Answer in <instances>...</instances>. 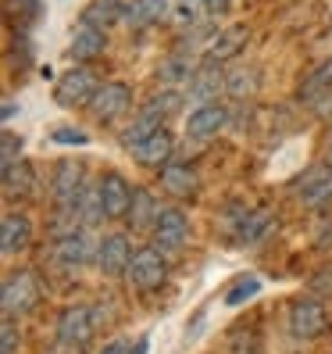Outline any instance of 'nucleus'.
I'll list each match as a JSON object with an SVG mask.
<instances>
[{
    "mask_svg": "<svg viewBox=\"0 0 332 354\" xmlns=\"http://www.w3.org/2000/svg\"><path fill=\"white\" fill-rule=\"evenodd\" d=\"M182 108V93L179 90H161V93H154L143 108L136 111V118H133V126L121 133V140H126V147H136L139 140H147L154 129H161V122L168 118L172 111H179Z\"/></svg>",
    "mask_w": 332,
    "mask_h": 354,
    "instance_id": "f257e3e1",
    "label": "nucleus"
},
{
    "mask_svg": "<svg viewBox=\"0 0 332 354\" xmlns=\"http://www.w3.org/2000/svg\"><path fill=\"white\" fill-rule=\"evenodd\" d=\"M93 311L86 304H68L65 311L57 315V329H54V340L65 354H82L93 340Z\"/></svg>",
    "mask_w": 332,
    "mask_h": 354,
    "instance_id": "f03ea898",
    "label": "nucleus"
},
{
    "mask_svg": "<svg viewBox=\"0 0 332 354\" xmlns=\"http://www.w3.org/2000/svg\"><path fill=\"white\" fill-rule=\"evenodd\" d=\"M90 190V176L82 161H57V169L50 176V194H54V207H65V212H75L79 201ZM79 215V212H75Z\"/></svg>",
    "mask_w": 332,
    "mask_h": 354,
    "instance_id": "7ed1b4c3",
    "label": "nucleus"
},
{
    "mask_svg": "<svg viewBox=\"0 0 332 354\" xmlns=\"http://www.w3.org/2000/svg\"><path fill=\"white\" fill-rule=\"evenodd\" d=\"M0 304H4V315H26L39 304V279L32 268H14V272L4 276V286H0Z\"/></svg>",
    "mask_w": 332,
    "mask_h": 354,
    "instance_id": "20e7f679",
    "label": "nucleus"
},
{
    "mask_svg": "<svg viewBox=\"0 0 332 354\" xmlns=\"http://www.w3.org/2000/svg\"><path fill=\"white\" fill-rule=\"evenodd\" d=\"M97 90H100V79L93 75V68L75 65V68H68L65 75L57 79L54 100L61 104V108H90V100H93Z\"/></svg>",
    "mask_w": 332,
    "mask_h": 354,
    "instance_id": "39448f33",
    "label": "nucleus"
},
{
    "mask_svg": "<svg viewBox=\"0 0 332 354\" xmlns=\"http://www.w3.org/2000/svg\"><path fill=\"white\" fill-rule=\"evenodd\" d=\"M129 283L136 290H157L164 283V276H168V261H164V251H157V247H139V251L133 254L129 261Z\"/></svg>",
    "mask_w": 332,
    "mask_h": 354,
    "instance_id": "423d86ee",
    "label": "nucleus"
},
{
    "mask_svg": "<svg viewBox=\"0 0 332 354\" xmlns=\"http://www.w3.org/2000/svg\"><path fill=\"white\" fill-rule=\"evenodd\" d=\"M190 240V218H186L182 207H161V215L150 229V243L157 251H179V247Z\"/></svg>",
    "mask_w": 332,
    "mask_h": 354,
    "instance_id": "0eeeda50",
    "label": "nucleus"
},
{
    "mask_svg": "<svg viewBox=\"0 0 332 354\" xmlns=\"http://www.w3.org/2000/svg\"><path fill=\"white\" fill-rule=\"evenodd\" d=\"M97 190H100V204H104V218H126L129 215L136 190H133V183L121 172H104L100 183H97Z\"/></svg>",
    "mask_w": 332,
    "mask_h": 354,
    "instance_id": "6e6552de",
    "label": "nucleus"
},
{
    "mask_svg": "<svg viewBox=\"0 0 332 354\" xmlns=\"http://www.w3.org/2000/svg\"><path fill=\"white\" fill-rule=\"evenodd\" d=\"M293 190L304 207H329L332 204V165H315L293 179Z\"/></svg>",
    "mask_w": 332,
    "mask_h": 354,
    "instance_id": "1a4fd4ad",
    "label": "nucleus"
},
{
    "mask_svg": "<svg viewBox=\"0 0 332 354\" xmlns=\"http://www.w3.org/2000/svg\"><path fill=\"white\" fill-rule=\"evenodd\" d=\"M133 108V90L126 82H100V90L90 100V115L97 122H115Z\"/></svg>",
    "mask_w": 332,
    "mask_h": 354,
    "instance_id": "9d476101",
    "label": "nucleus"
},
{
    "mask_svg": "<svg viewBox=\"0 0 332 354\" xmlns=\"http://www.w3.org/2000/svg\"><path fill=\"white\" fill-rule=\"evenodd\" d=\"M50 258L65 268H82L86 261H97V247L93 240L75 229V233H65V236H54V247H50Z\"/></svg>",
    "mask_w": 332,
    "mask_h": 354,
    "instance_id": "9b49d317",
    "label": "nucleus"
},
{
    "mask_svg": "<svg viewBox=\"0 0 332 354\" xmlns=\"http://www.w3.org/2000/svg\"><path fill=\"white\" fill-rule=\"evenodd\" d=\"M325 326H329V319H325V308L318 301H311V297L293 301V308H289V333H293L297 340L322 337Z\"/></svg>",
    "mask_w": 332,
    "mask_h": 354,
    "instance_id": "f8f14e48",
    "label": "nucleus"
},
{
    "mask_svg": "<svg viewBox=\"0 0 332 354\" xmlns=\"http://www.w3.org/2000/svg\"><path fill=\"white\" fill-rule=\"evenodd\" d=\"M225 122H229V108L218 100H204L190 111V118H186V136L190 140H211V136H218V129H225Z\"/></svg>",
    "mask_w": 332,
    "mask_h": 354,
    "instance_id": "ddd939ff",
    "label": "nucleus"
},
{
    "mask_svg": "<svg viewBox=\"0 0 332 354\" xmlns=\"http://www.w3.org/2000/svg\"><path fill=\"white\" fill-rule=\"evenodd\" d=\"M133 254H136V251H133L129 236L111 233V236H104V240L97 243V268H100L104 276H126Z\"/></svg>",
    "mask_w": 332,
    "mask_h": 354,
    "instance_id": "4468645a",
    "label": "nucleus"
},
{
    "mask_svg": "<svg viewBox=\"0 0 332 354\" xmlns=\"http://www.w3.org/2000/svg\"><path fill=\"white\" fill-rule=\"evenodd\" d=\"M133 151V158L139 161V165H147V169H164V165L172 161V154H175V136L168 133V129H154L147 140H139L136 147H129Z\"/></svg>",
    "mask_w": 332,
    "mask_h": 354,
    "instance_id": "2eb2a0df",
    "label": "nucleus"
},
{
    "mask_svg": "<svg viewBox=\"0 0 332 354\" xmlns=\"http://www.w3.org/2000/svg\"><path fill=\"white\" fill-rule=\"evenodd\" d=\"M161 190L175 201H193L197 194V172L190 161H168L161 169Z\"/></svg>",
    "mask_w": 332,
    "mask_h": 354,
    "instance_id": "dca6fc26",
    "label": "nucleus"
},
{
    "mask_svg": "<svg viewBox=\"0 0 332 354\" xmlns=\"http://www.w3.org/2000/svg\"><path fill=\"white\" fill-rule=\"evenodd\" d=\"M32 240V222L22 212H8L0 222V251L4 254H22Z\"/></svg>",
    "mask_w": 332,
    "mask_h": 354,
    "instance_id": "f3484780",
    "label": "nucleus"
},
{
    "mask_svg": "<svg viewBox=\"0 0 332 354\" xmlns=\"http://www.w3.org/2000/svg\"><path fill=\"white\" fill-rule=\"evenodd\" d=\"M104 47H108V36H104V29L90 26V22H79L72 44H68V57L72 61H93L104 54Z\"/></svg>",
    "mask_w": 332,
    "mask_h": 354,
    "instance_id": "a211bd4d",
    "label": "nucleus"
},
{
    "mask_svg": "<svg viewBox=\"0 0 332 354\" xmlns=\"http://www.w3.org/2000/svg\"><path fill=\"white\" fill-rule=\"evenodd\" d=\"M157 215H161L157 197H154L150 190H143V186H136V194H133V207H129L126 222H129L133 229H139V233H150L154 222H157Z\"/></svg>",
    "mask_w": 332,
    "mask_h": 354,
    "instance_id": "6ab92c4d",
    "label": "nucleus"
},
{
    "mask_svg": "<svg viewBox=\"0 0 332 354\" xmlns=\"http://www.w3.org/2000/svg\"><path fill=\"white\" fill-rule=\"evenodd\" d=\"M164 15H168V0H129V4H126V22L133 29L157 26Z\"/></svg>",
    "mask_w": 332,
    "mask_h": 354,
    "instance_id": "aec40b11",
    "label": "nucleus"
},
{
    "mask_svg": "<svg viewBox=\"0 0 332 354\" xmlns=\"http://www.w3.org/2000/svg\"><path fill=\"white\" fill-rule=\"evenodd\" d=\"M243 44H246V29H243V26H233V29H222L211 44L204 47V54H207V61H215V65H218V61L240 54Z\"/></svg>",
    "mask_w": 332,
    "mask_h": 354,
    "instance_id": "412c9836",
    "label": "nucleus"
},
{
    "mask_svg": "<svg viewBox=\"0 0 332 354\" xmlns=\"http://www.w3.org/2000/svg\"><path fill=\"white\" fill-rule=\"evenodd\" d=\"M325 93H332V61L318 65L315 72H307L304 82H300V90H297V97H300L304 104H315V100L325 97Z\"/></svg>",
    "mask_w": 332,
    "mask_h": 354,
    "instance_id": "4be33fe9",
    "label": "nucleus"
},
{
    "mask_svg": "<svg viewBox=\"0 0 332 354\" xmlns=\"http://www.w3.org/2000/svg\"><path fill=\"white\" fill-rule=\"evenodd\" d=\"M0 172H4V197H8V201L32 194V169H29L26 161L11 165V169H0Z\"/></svg>",
    "mask_w": 332,
    "mask_h": 354,
    "instance_id": "5701e85b",
    "label": "nucleus"
},
{
    "mask_svg": "<svg viewBox=\"0 0 332 354\" xmlns=\"http://www.w3.org/2000/svg\"><path fill=\"white\" fill-rule=\"evenodd\" d=\"M118 18H126V8H121L118 0H93V4L82 11V22H90V26H97V29L115 26Z\"/></svg>",
    "mask_w": 332,
    "mask_h": 354,
    "instance_id": "b1692460",
    "label": "nucleus"
},
{
    "mask_svg": "<svg viewBox=\"0 0 332 354\" xmlns=\"http://www.w3.org/2000/svg\"><path fill=\"white\" fill-rule=\"evenodd\" d=\"M222 86H225V75L215 68V61H207L204 68L193 72V86H190V90H193V97L204 104V100H211V93H218Z\"/></svg>",
    "mask_w": 332,
    "mask_h": 354,
    "instance_id": "393cba45",
    "label": "nucleus"
},
{
    "mask_svg": "<svg viewBox=\"0 0 332 354\" xmlns=\"http://www.w3.org/2000/svg\"><path fill=\"white\" fill-rule=\"evenodd\" d=\"M257 68H233L229 75H225V93L233 97H251L257 90Z\"/></svg>",
    "mask_w": 332,
    "mask_h": 354,
    "instance_id": "a878e982",
    "label": "nucleus"
},
{
    "mask_svg": "<svg viewBox=\"0 0 332 354\" xmlns=\"http://www.w3.org/2000/svg\"><path fill=\"white\" fill-rule=\"evenodd\" d=\"M268 222H272V215H268V212H246L243 222H240V240H246V243L261 240L268 233Z\"/></svg>",
    "mask_w": 332,
    "mask_h": 354,
    "instance_id": "bb28decb",
    "label": "nucleus"
},
{
    "mask_svg": "<svg viewBox=\"0 0 332 354\" xmlns=\"http://www.w3.org/2000/svg\"><path fill=\"white\" fill-rule=\"evenodd\" d=\"M261 294V279L257 276H243V279H236V286L225 294V304L229 308H240V304H246L251 297H257Z\"/></svg>",
    "mask_w": 332,
    "mask_h": 354,
    "instance_id": "cd10ccee",
    "label": "nucleus"
},
{
    "mask_svg": "<svg viewBox=\"0 0 332 354\" xmlns=\"http://www.w3.org/2000/svg\"><path fill=\"white\" fill-rule=\"evenodd\" d=\"M18 161H22V136L4 129V136H0V165L11 169V165H18Z\"/></svg>",
    "mask_w": 332,
    "mask_h": 354,
    "instance_id": "c85d7f7f",
    "label": "nucleus"
},
{
    "mask_svg": "<svg viewBox=\"0 0 332 354\" xmlns=\"http://www.w3.org/2000/svg\"><path fill=\"white\" fill-rule=\"evenodd\" d=\"M50 140L54 143H65V147H86V143H90V136L82 133V129H68V126H57L50 133Z\"/></svg>",
    "mask_w": 332,
    "mask_h": 354,
    "instance_id": "c756f323",
    "label": "nucleus"
},
{
    "mask_svg": "<svg viewBox=\"0 0 332 354\" xmlns=\"http://www.w3.org/2000/svg\"><path fill=\"white\" fill-rule=\"evenodd\" d=\"M18 347V326L11 315H4V344H0V354H14Z\"/></svg>",
    "mask_w": 332,
    "mask_h": 354,
    "instance_id": "7c9ffc66",
    "label": "nucleus"
},
{
    "mask_svg": "<svg viewBox=\"0 0 332 354\" xmlns=\"http://www.w3.org/2000/svg\"><path fill=\"white\" fill-rule=\"evenodd\" d=\"M229 4H233V0H204V11L207 15H225V11H229Z\"/></svg>",
    "mask_w": 332,
    "mask_h": 354,
    "instance_id": "2f4dec72",
    "label": "nucleus"
},
{
    "mask_svg": "<svg viewBox=\"0 0 332 354\" xmlns=\"http://www.w3.org/2000/svg\"><path fill=\"white\" fill-rule=\"evenodd\" d=\"M14 111H18V108H14V100H4V122H11Z\"/></svg>",
    "mask_w": 332,
    "mask_h": 354,
    "instance_id": "473e14b6",
    "label": "nucleus"
},
{
    "mask_svg": "<svg viewBox=\"0 0 332 354\" xmlns=\"http://www.w3.org/2000/svg\"><path fill=\"white\" fill-rule=\"evenodd\" d=\"M18 4H22V8H36V0H18Z\"/></svg>",
    "mask_w": 332,
    "mask_h": 354,
    "instance_id": "72a5a7b5",
    "label": "nucleus"
},
{
    "mask_svg": "<svg viewBox=\"0 0 332 354\" xmlns=\"http://www.w3.org/2000/svg\"><path fill=\"white\" fill-rule=\"evenodd\" d=\"M329 158H332V129H329Z\"/></svg>",
    "mask_w": 332,
    "mask_h": 354,
    "instance_id": "f704fd0d",
    "label": "nucleus"
}]
</instances>
